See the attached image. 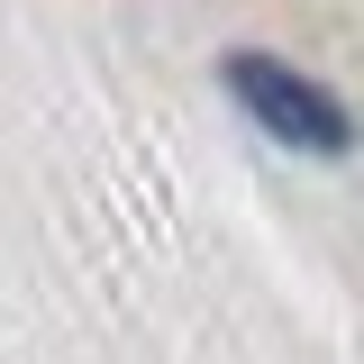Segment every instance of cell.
<instances>
[{"instance_id": "cell-1", "label": "cell", "mask_w": 364, "mask_h": 364, "mask_svg": "<svg viewBox=\"0 0 364 364\" xmlns=\"http://www.w3.org/2000/svg\"><path fill=\"white\" fill-rule=\"evenodd\" d=\"M219 82H228V100H237L273 146H301V155H346V146H355V109L318 82V73L282 64V55H264V46H228Z\"/></svg>"}]
</instances>
